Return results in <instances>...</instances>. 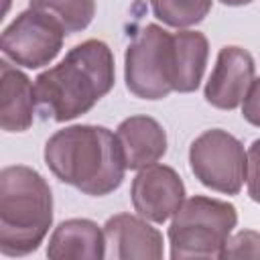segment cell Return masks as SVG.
I'll return each mask as SVG.
<instances>
[{"label":"cell","mask_w":260,"mask_h":260,"mask_svg":"<svg viewBox=\"0 0 260 260\" xmlns=\"http://www.w3.org/2000/svg\"><path fill=\"white\" fill-rule=\"evenodd\" d=\"M189 165L201 185L217 193L238 195L248 177V150L234 134L211 128L191 142Z\"/></svg>","instance_id":"obj_6"},{"label":"cell","mask_w":260,"mask_h":260,"mask_svg":"<svg viewBox=\"0 0 260 260\" xmlns=\"http://www.w3.org/2000/svg\"><path fill=\"white\" fill-rule=\"evenodd\" d=\"M219 2L225 6H244V4H250L252 0H219Z\"/></svg>","instance_id":"obj_21"},{"label":"cell","mask_w":260,"mask_h":260,"mask_svg":"<svg viewBox=\"0 0 260 260\" xmlns=\"http://www.w3.org/2000/svg\"><path fill=\"white\" fill-rule=\"evenodd\" d=\"M51 223L53 195L43 175L24 165L0 169V254L35 252Z\"/></svg>","instance_id":"obj_3"},{"label":"cell","mask_w":260,"mask_h":260,"mask_svg":"<svg viewBox=\"0 0 260 260\" xmlns=\"http://www.w3.org/2000/svg\"><path fill=\"white\" fill-rule=\"evenodd\" d=\"M171 258H219L238 223L236 207L228 201L195 195L183 199L171 215Z\"/></svg>","instance_id":"obj_4"},{"label":"cell","mask_w":260,"mask_h":260,"mask_svg":"<svg viewBox=\"0 0 260 260\" xmlns=\"http://www.w3.org/2000/svg\"><path fill=\"white\" fill-rule=\"evenodd\" d=\"M152 14L169 26L187 28L199 24L211 10V0H148Z\"/></svg>","instance_id":"obj_16"},{"label":"cell","mask_w":260,"mask_h":260,"mask_svg":"<svg viewBox=\"0 0 260 260\" xmlns=\"http://www.w3.org/2000/svg\"><path fill=\"white\" fill-rule=\"evenodd\" d=\"M256 79L252 55L236 45L223 47L217 53L211 75L205 83V100L219 110H234L242 104L246 91Z\"/></svg>","instance_id":"obj_9"},{"label":"cell","mask_w":260,"mask_h":260,"mask_svg":"<svg viewBox=\"0 0 260 260\" xmlns=\"http://www.w3.org/2000/svg\"><path fill=\"white\" fill-rule=\"evenodd\" d=\"M126 87L142 100H162L173 91V35L146 24L124 57Z\"/></svg>","instance_id":"obj_5"},{"label":"cell","mask_w":260,"mask_h":260,"mask_svg":"<svg viewBox=\"0 0 260 260\" xmlns=\"http://www.w3.org/2000/svg\"><path fill=\"white\" fill-rule=\"evenodd\" d=\"M126 169L140 171L160 160L167 152L165 128L150 116H130L116 130Z\"/></svg>","instance_id":"obj_11"},{"label":"cell","mask_w":260,"mask_h":260,"mask_svg":"<svg viewBox=\"0 0 260 260\" xmlns=\"http://www.w3.org/2000/svg\"><path fill=\"white\" fill-rule=\"evenodd\" d=\"M114 77L112 49L98 39L83 41L35 79V106L45 120L79 118L114 87Z\"/></svg>","instance_id":"obj_1"},{"label":"cell","mask_w":260,"mask_h":260,"mask_svg":"<svg viewBox=\"0 0 260 260\" xmlns=\"http://www.w3.org/2000/svg\"><path fill=\"white\" fill-rule=\"evenodd\" d=\"M256 146H258V140L252 144V148L248 152V177H246V181H250V195H252V199H256V191H254V181H256Z\"/></svg>","instance_id":"obj_19"},{"label":"cell","mask_w":260,"mask_h":260,"mask_svg":"<svg viewBox=\"0 0 260 260\" xmlns=\"http://www.w3.org/2000/svg\"><path fill=\"white\" fill-rule=\"evenodd\" d=\"M35 85L26 73L0 59V128L24 132L35 120Z\"/></svg>","instance_id":"obj_12"},{"label":"cell","mask_w":260,"mask_h":260,"mask_svg":"<svg viewBox=\"0 0 260 260\" xmlns=\"http://www.w3.org/2000/svg\"><path fill=\"white\" fill-rule=\"evenodd\" d=\"M209 43L203 32L179 30L173 35V91H195L203 79Z\"/></svg>","instance_id":"obj_14"},{"label":"cell","mask_w":260,"mask_h":260,"mask_svg":"<svg viewBox=\"0 0 260 260\" xmlns=\"http://www.w3.org/2000/svg\"><path fill=\"white\" fill-rule=\"evenodd\" d=\"M63 39V28L51 16L28 8L0 32V51L16 65L39 69L59 55Z\"/></svg>","instance_id":"obj_7"},{"label":"cell","mask_w":260,"mask_h":260,"mask_svg":"<svg viewBox=\"0 0 260 260\" xmlns=\"http://www.w3.org/2000/svg\"><path fill=\"white\" fill-rule=\"evenodd\" d=\"M28 8L45 12L65 35H73L89 26L95 14V0H30Z\"/></svg>","instance_id":"obj_15"},{"label":"cell","mask_w":260,"mask_h":260,"mask_svg":"<svg viewBox=\"0 0 260 260\" xmlns=\"http://www.w3.org/2000/svg\"><path fill=\"white\" fill-rule=\"evenodd\" d=\"M130 199L134 211L146 221H167L185 199V185L179 173L167 165H148L132 179Z\"/></svg>","instance_id":"obj_8"},{"label":"cell","mask_w":260,"mask_h":260,"mask_svg":"<svg viewBox=\"0 0 260 260\" xmlns=\"http://www.w3.org/2000/svg\"><path fill=\"white\" fill-rule=\"evenodd\" d=\"M47 256L53 260H102L106 258L104 232L91 219L61 221L49 238Z\"/></svg>","instance_id":"obj_13"},{"label":"cell","mask_w":260,"mask_h":260,"mask_svg":"<svg viewBox=\"0 0 260 260\" xmlns=\"http://www.w3.org/2000/svg\"><path fill=\"white\" fill-rule=\"evenodd\" d=\"M45 162L59 181L93 197L116 191L126 173L116 134L93 124L57 130L45 144Z\"/></svg>","instance_id":"obj_2"},{"label":"cell","mask_w":260,"mask_h":260,"mask_svg":"<svg viewBox=\"0 0 260 260\" xmlns=\"http://www.w3.org/2000/svg\"><path fill=\"white\" fill-rule=\"evenodd\" d=\"M106 256L116 260L162 258V234L144 217L132 213L112 215L104 225Z\"/></svg>","instance_id":"obj_10"},{"label":"cell","mask_w":260,"mask_h":260,"mask_svg":"<svg viewBox=\"0 0 260 260\" xmlns=\"http://www.w3.org/2000/svg\"><path fill=\"white\" fill-rule=\"evenodd\" d=\"M258 242H260V238H258V234L254 230L240 232L232 240L228 238L219 258H244V256L256 258L258 256Z\"/></svg>","instance_id":"obj_17"},{"label":"cell","mask_w":260,"mask_h":260,"mask_svg":"<svg viewBox=\"0 0 260 260\" xmlns=\"http://www.w3.org/2000/svg\"><path fill=\"white\" fill-rule=\"evenodd\" d=\"M242 112L250 124H254V126L258 124V79H254L250 89L246 91V95L242 100Z\"/></svg>","instance_id":"obj_18"},{"label":"cell","mask_w":260,"mask_h":260,"mask_svg":"<svg viewBox=\"0 0 260 260\" xmlns=\"http://www.w3.org/2000/svg\"><path fill=\"white\" fill-rule=\"evenodd\" d=\"M10 6H12V0H0V22H2V18L8 14Z\"/></svg>","instance_id":"obj_20"}]
</instances>
